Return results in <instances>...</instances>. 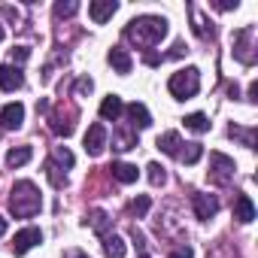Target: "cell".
<instances>
[{"mask_svg":"<svg viewBox=\"0 0 258 258\" xmlns=\"http://www.w3.org/2000/svg\"><path fill=\"white\" fill-rule=\"evenodd\" d=\"M167 37V19L161 16H140L134 22H127L124 28V40L137 43V49H152Z\"/></svg>","mask_w":258,"mask_h":258,"instance_id":"obj_1","label":"cell"},{"mask_svg":"<svg viewBox=\"0 0 258 258\" xmlns=\"http://www.w3.org/2000/svg\"><path fill=\"white\" fill-rule=\"evenodd\" d=\"M40 207H43V198H40V188L31 179H22V182L13 185V191H10V213L16 219H31V216L40 213Z\"/></svg>","mask_w":258,"mask_h":258,"instance_id":"obj_2","label":"cell"},{"mask_svg":"<svg viewBox=\"0 0 258 258\" xmlns=\"http://www.w3.org/2000/svg\"><path fill=\"white\" fill-rule=\"evenodd\" d=\"M167 88H170V94H173L176 100H188V97H195L198 88H201V73H198V67L176 70V73L170 76Z\"/></svg>","mask_w":258,"mask_h":258,"instance_id":"obj_3","label":"cell"},{"mask_svg":"<svg viewBox=\"0 0 258 258\" xmlns=\"http://www.w3.org/2000/svg\"><path fill=\"white\" fill-rule=\"evenodd\" d=\"M231 176H234V158H228L222 152H213L210 155V179L216 185H228Z\"/></svg>","mask_w":258,"mask_h":258,"instance_id":"obj_4","label":"cell"},{"mask_svg":"<svg viewBox=\"0 0 258 258\" xmlns=\"http://www.w3.org/2000/svg\"><path fill=\"white\" fill-rule=\"evenodd\" d=\"M252 37H255V31L252 28H240L237 34H234V55H237V61L240 64H255V46H252Z\"/></svg>","mask_w":258,"mask_h":258,"instance_id":"obj_5","label":"cell"},{"mask_svg":"<svg viewBox=\"0 0 258 258\" xmlns=\"http://www.w3.org/2000/svg\"><path fill=\"white\" fill-rule=\"evenodd\" d=\"M37 243H43V231H40V228H22V231L13 237V255H25V252H31Z\"/></svg>","mask_w":258,"mask_h":258,"instance_id":"obj_6","label":"cell"},{"mask_svg":"<svg viewBox=\"0 0 258 258\" xmlns=\"http://www.w3.org/2000/svg\"><path fill=\"white\" fill-rule=\"evenodd\" d=\"M106 137H109V134H106V127H103L100 121H94L88 131H85V152L97 158V155L106 149Z\"/></svg>","mask_w":258,"mask_h":258,"instance_id":"obj_7","label":"cell"},{"mask_svg":"<svg viewBox=\"0 0 258 258\" xmlns=\"http://www.w3.org/2000/svg\"><path fill=\"white\" fill-rule=\"evenodd\" d=\"M124 112H127V127H131V131H143V127H149L152 124V115H149V109L143 106V103H127L124 106Z\"/></svg>","mask_w":258,"mask_h":258,"instance_id":"obj_8","label":"cell"},{"mask_svg":"<svg viewBox=\"0 0 258 258\" xmlns=\"http://www.w3.org/2000/svg\"><path fill=\"white\" fill-rule=\"evenodd\" d=\"M22 121H25V106L22 103H7L4 109H0V124H4L7 131L22 127Z\"/></svg>","mask_w":258,"mask_h":258,"instance_id":"obj_9","label":"cell"},{"mask_svg":"<svg viewBox=\"0 0 258 258\" xmlns=\"http://www.w3.org/2000/svg\"><path fill=\"white\" fill-rule=\"evenodd\" d=\"M22 85H25V76H22L19 67L0 64V88H4V91H16V88H22Z\"/></svg>","mask_w":258,"mask_h":258,"instance_id":"obj_10","label":"cell"},{"mask_svg":"<svg viewBox=\"0 0 258 258\" xmlns=\"http://www.w3.org/2000/svg\"><path fill=\"white\" fill-rule=\"evenodd\" d=\"M115 10H118L115 0H94V4L88 7V16H91V22H94V25H103L106 19H112V16H115Z\"/></svg>","mask_w":258,"mask_h":258,"instance_id":"obj_11","label":"cell"},{"mask_svg":"<svg viewBox=\"0 0 258 258\" xmlns=\"http://www.w3.org/2000/svg\"><path fill=\"white\" fill-rule=\"evenodd\" d=\"M191 204H195V216H198V219H204V222H207V219H213V216L219 213V201H216L213 195H195V198H191Z\"/></svg>","mask_w":258,"mask_h":258,"instance_id":"obj_12","label":"cell"},{"mask_svg":"<svg viewBox=\"0 0 258 258\" xmlns=\"http://www.w3.org/2000/svg\"><path fill=\"white\" fill-rule=\"evenodd\" d=\"M85 225H88L94 234L106 237V234H109V228H112V219H109V213H103V210H91V213L85 216Z\"/></svg>","mask_w":258,"mask_h":258,"instance_id":"obj_13","label":"cell"},{"mask_svg":"<svg viewBox=\"0 0 258 258\" xmlns=\"http://www.w3.org/2000/svg\"><path fill=\"white\" fill-rule=\"evenodd\" d=\"M121 112H124V103H121V97H118V94H106V97L100 100V118L115 121Z\"/></svg>","mask_w":258,"mask_h":258,"instance_id":"obj_14","label":"cell"},{"mask_svg":"<svg viewBox=\"0 0 258 258\" xmlns=\"http://www.w3.org/2000/svg\"><path fill=\"white\" fill-rule=\"evenodd\" d=\"M234 219L243 222V225H249L255 219V204H252L249 195H237V201H234Z\"/></svg>","mask_w":258,"mask_h":258,"instance_id":"obj_15","label":"cell"},{"mask_svg":"<svg viewBox=\"0 0 258 258\" xmlns=\"http://www.w3.org/2000/svg\"><path fill=\"white\" fill-rule=\"evenodd\" d=\"M155 146H158L164 155H173V158H176V155H179V149H182V137H179L176 131H167V134H161V137H158V143H155Z\"/></svg>","mask_w":258,"mask_h":258,"instance_id":"obj_16","label":"cell"},{"mask_svg":"<svg viewBox=\"0 0 258 258\" xmlns=\"http://www.w3.org/2000/svg\"><path fill=\"white\" fill-rule=\"evenodd\" d=\"M112 176L118 179V182H124V185H131V182H137V176H140V170L134 167V164H124V161H115L112 167Z\"/></svg>","mask_w":258,"mask_h":258,"instance_id":"obj_17","label":"cell"},{"mask_svg":"<svg viewBox=\"0 0 258 258\" xmlns=\"http://www.w3.org/2000/svg\"><path fill=\"white\" fill-rule=\"evenodd\" d=\"M109 64H112L118 73H131V67H134L131 55H127L121 46H112V49H109Z\"/></svg>","mask_w":258,"mask_h":258,"instance_id":"obj_18","label":"cell"},{"mask_svg":"<svg viewBox=\"0 0 258 258\" xmlns=\"http://www.w3.org/2000/svg\"><path fill=\"white\" fill-rule=\"evenodd\" d=\"M182 164H198L201 158H204V146L201 143H182V149H179V155H176Z\"/></svg>","mask_w":258,"mask_h":258,"instance_id":"obj_19","label":"cell"},{"mask_svg":"<svg viewBox=\"0 0 258 258\" xmlns=\"http://www.w3.org/2000/svg\"><path fill=\"white\" fill-rule=\"evenodd\" d=\"M31 158H34V149H31V146H16V149L7 152V164H10V167H22V164H28Z\"/></svg>","mask_w":258,"mask_h":258,"instance_id":"obj_20","label":"cell"},{"mask_svg":"<svg viewBox=\"0 0 258 258\" xmlns=\"http://www.w3.org/2000/svg\"><path fill=\"white\" fill-rule=\"evenodd\" d=\"M124 240L121 237H115V234H106L103 237V252H106V258H124Z\"/></svg>","mask_w":258,"mask_h":258,"instance_id":"obj_21","label":"cell"},{"mask_svg":"<svg viewBox=\"0 0 258 258\" xmlns=\"http://www.w3.org/2000/svg\"><path fill=\"white\" fill-rule=\"evenodd\" d=\"M112 146H115L118 152H124V149H134V146H137V131H131V127H124L121 134H115V137H112Z\"/></svg>","mask_w":258,"mask_h":258,"instance_id":"obj_22","label":"cell"},{"mask_svg":"<svg viewBox=\"0 0 258 258\" xmlns=\"http://www.w3.org/2000/svg\"><path fill=\"white\" fill-rule=\"evenodd\" d=\"M185 127L195 131V134H207L210 131V118L204 112H191V115H185Z\"/></svg>","mask_w":258,"mask_h":258,"instance_id":"obj_23","label":"cell"},{"mask_svg":"<svg viewBox=\"0 0 258 258\" xmlns=\"http://www.w3.org/2000/svg\"><path fill=\"white\" fill-rule=\"evenodd\" d=\"M228 134H231V137H237V140H243V146L255 149V127H249V131H243V127L231 124V127H228Z\"/></svg>","mask_w":258,"mask_h":258,"instance_id":"obj_24","label":"cell"},{"mask_svg":"<svg viewBox=\"0 0 258 258\" xmlns=\"http://www.w3.org/2000/svg\"><path fill=\"white\" fill-rule=\"evenodd\" d=\"M79 13V4H76V0H67V4H64V0H58V4H55V16L58 19H70V16H76Z\"/></svg>","mask_w":258,"mask_h":258,"instance_id":"obj_25","label":"cell"},{"mask_svg":"<svg viewBox=\"0 0 258 258\" xmlns=\"http://www.w3.org/2000/svg\"><path fill=\"white\" fill-rule=\"evenodd\" d=\"M52 161H55V164H61V167H73V152H70V149H64V146H58V149L52 152Z\"/></svg>","mask_w":258,"mask_h":258,"instance_id":"obj_26","label":"cell"},{"mask_svg":"<svg viewBox=\"0 0 258 258\" xmlns=\"http://www.w3.org/2000/svg\"><path fill=\"white\" fill-rule=\"evenodd\" d=\"M46 176L52 179V185H55V188H61V185L67 182V176H61V167H58L55 161H49V164H46Z\"/></svg>","mask_w":258,"mask_h":258,"instance_id":"obj_27","label":"cell"},{"mask_svg":"<svg viewBox=\"0 0 258 258\" xmlns=\"http://www.w3.org/2000/svg\"><path fill=\"white\" fill-rule=\"evenodd\" d=\"M146 170H149V182H152V185H164V182H167V173H164V167H161V164H155V161H152Z\"/></svg>","mask_w":258,"mask_h":258,"instance_id":"obj_28","label":"cell"},{"mask_svg":"<svg viewBox=\"0 0 258 258\" xmlns=\"http://www.w3.org/2000/svg\"><path fill=\"white\" fill-rule=\"evenodd\" d=\"M149 207H152V201H149V198H146V195H140V198H137V201H134V204H131V213H134V216H137V219H143V216H146V213H149Z\"/></svg>","mask_w":258,"mask_h":258,"instance_id":"obj_29","label":"cell"},{"mask_svg":"<svg viewBox=\"0 0 258 258\" xmlns=\"http://www.w3.org/2000/svg\"><path fill=\"white\" fill-rule=\"evenodd\" d=\"M28 58H31V49H25V46L13 49V61H19V64H22V61H28Z\"/></svg>","mask_w":258,"mask_h":258,"instance_id":"obj_30","label":"cell"},{"mask_svg":"<svg viewBox=\"0 0 258 258\" xmlns=\"http://www.w3.org/2000/svg\"><path fill=\"white\" fill-rule=\"evenodd\" d=\"M170 258H195V252H191V246H179L170 252Z\"/></svg>","mask_w":258,"mask_h":258,"instance_id":"obj_31","label":"cell"},{"mask_svg":"<svg viewBox=\"0 0 258 258\" xmlns=\"http://www.w3.org/2000/svg\"><path fill=\"white\" fill-rule=\"evenodd\" d=\"M91 88H94V85H91V79H85V76H82V79L76 82V94H88Z\"/></svg>","mask_w":258,"mask_h":258,"instance_id":"obj_32","label":"cell"},{"mask_svg":"<svg viewBox=\"0 0 258 258\" xmlns=\"http://www.w3.org/2000/svg\"><path fill=\"white\" fill-rule=\"evenodd\" d=\"M64 258H88V255H85V252H79V249H70Z\"/></svg>","mask_w":258,"mask_h":258,"instance_id":"obj_33","label":"cell"},{"mask_svg":"<svg viewBox=\"0 0 258 258\" xmlns=\"http://www.w3.org/2000/svg\"><path fill=\"white\" fill-rule=\"evenodd\" d=\"M249 100H258V85H255V82L249 85Z\"/></svg>","mask_w":258,"mask_h":258,"instance_id":"obj_34","label":"cell"},{"mask_svg":"<svg viewBox=\"0 0 258 258\" xmlns=\"http://www.w3.org/2000/svg\"><path fill=\"white\" fill-rule=\"evenodd\" d=\"M4 234H7V219L0 216V237H4Z\"/></svg>","mask_w":258,"mask_h":258,"instance_id":"obj_35","label":"cell"},{"mask_svg":"<svg viewBox=\"0 0 258 258\" xmlns=\"http://www.w3.org/2000/svg\"><path fill=\"white\" fill-rule=\"evenodd\" d=\"M0 40H4V25H0Z\"/></svg>","mask_w":258,"mask_h":258,"instance_id":"obj_36","label":"cell"},{"mask_svg":"<svg viewBox=\"0 0 258 258\" xmlns=\"http://www.w3.org/2000/svg\"><path fill=\"white\" fill-rule=\"evenodd\" d=\"M140 258H149V255H140Z\"/></svg>","mask_w":258,"mask_h":258,"instance_id":"obj_37","label":"cell"}]
</instances>
